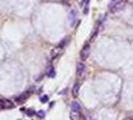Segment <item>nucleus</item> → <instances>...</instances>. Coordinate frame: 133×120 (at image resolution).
<instances>
[{
	"mask_svg": "<svg viewBox=\"0 0 133 120\" xmlns=\"http://www.w3.org/2000/svg\"><path fill=\"white\" fill-rule=\"evenodd\" d=\"M125 5H126V0H120V1H118L117 3H115V4L111 5V6H109L108 9H109L110 12L116 13V12L122 10V9L125 7Z\"/></svg>",
	"mask_w": 133,
	"mask_h": 120,
	"instance_id": "1",
	"label": "nucleus"
},
{
	"mask_svg": "<svg viewBox=\"0 0 133 120\" xmlns=\"http://www.w3.org/2000/svg\"><path fill=\"white\" fill-rule=\"evenodd\" d=\"M63 47H64V45H62V43H60L55 48H53L52 51H51V59L52 60L57 59L63 53Z\"/></svg>",
	"mask_w": 133,
	"mask_h": 120,
	"instance_id": "2",
	"label": "nucleus"
},
{
	"mask_svg": "<svg viewBox=\"0 0 133 120\" xmlns=\"http://www.w3.org/2000/svg\"><path fill=\"white\" fill-rule=\"evenodd\" d=\"M89 55H90V45L89 44H85L83 46V48L81 49L80 58H81V60L85 61V60H87V58L89 57Z\"/></svg>",
	"mask_w": 133,
	"mask_h": 120,
	"instance_id": "3",
	"label": "nucleus"
},
{
	"mask_svg": "<svg viewBox=\"0 0 133 120\" xmlns=\"http://www.w3.org/2000/svg\"><path fill=\"white\" fill-rule=\"evenodd\" d=\"M68 18L70 21V26H74V23H75L76 18H77V10L76 9L70 10V12L68 14Z\"/></svg>",
	"mask_w": 133,
	"mask_h": 120,
	"instance_id": "4",
	"label": "nucleus"
},
{
	"mask_svg": "<svg viewBox=\"0 0 133 120\" xmlns=\"http://www.w3.org/2000/svg\"><path fill=\"white\" fill-rule=\"evenodd\" d=\"M85 69H86L85 64L82 63V62H79L77 64V67H76V73H77V75L78 76H82L83 73L85 72Z\"/></svg>",
	"mask_w": 133,
	"mask_h": 120,
	"instance_id": "5",
	"label": "nucleus"
},
{
	"mask_svg": "<svg viewBox=\"0 0 133 120\" xmlns=\"http://www.w3.org/2000/svg\"><path fill=\"white\" fill-rule=\"evenodd\" d=\"M0 107L2 108H13L14 104L7 99H0Z\"/></svg>",
	"mask_w": 133,
	"mask_h": 120,
	"instance_id": "6",
	"label": "nucleus"
},
{
	"mask_svg": "<svg viewBox=\"0 0 133 120\" xmlns=\"http://www.w3.org/2000/svg\"><path fill=\"white\" fill-rule=\"evenodd\" d=\"M70 120H83V118H82L80 112L71 110V112H70Z\"/></svg>",
	"mask_w": 133,
	"mask_h": 120,
	"instance_id": "7",
	"label": "nucleus"
},
{
	"mask_svg": "<svg viewBox=\"0 0 133 120\" xmlns=\"http://www.w3.org/2000/svg\"><path fill=\"white\" fill-rule=\"evenodd\" d=\"M31 93H32V92H30V91L25 92L24 94H21L20 96H18V97H16V99H15V100H16L17 102H19V103H20V102H23V101H25L26 99H27V98L29 97V95H30Z\"/></svg>",
	"mask_w": 133,
	"mask_h": 120,
	"instance_id": "8",
	"label": "nucleus"
},
{
	"mask_svg": "<svg viewBox=\"0 0 133 120\" xmlns=\"http://www.w3.org/2000/svg\"><path fill=\"white\" fill-rule=\"evenodd\" d=\"M46 74H47V76H49V77H51V78L55 77L56 72H55L54 67H53L52 65H50V66L47 67V69H46Z\"/></svg>",
	"mask_w": 133,
	"mask_h": 120,
	"instance_id": "9",
	"label": "nucleus"
},
{
	"mask_svg": "<svg viewBox=\"0 0 133 120\" xmlns=\"http://www.w3.org/2000/svg\"><path fill=\"white\" fill-rule=\"evenodd\" d=\"M80 87L81 85L79 83H76L74 86H73V89H72V95L74 96V97H77L78 94H79V90H80Z\"/></svg>",
	"mask_w": 133,
	"mask_h": 120,
	"instance_id": "10",
	"label": "nucleus"
},
{
	"mask_svg": "<svg viewBox=\"0 0 133 120\" xmlns=\"http://www.w3.org/2000/svg\"><path fill=\"white\" fill-rule=\"evenodd\" d=\"M71 110L80 112V110H81V106H80V104H79L78 102H76V101H73V102L71 103Z\"/></svg>",
	"mask_w": 133,
	"mask_h": 120,
	"instance_id": "11",
	"label": "nucleus"
},
{
	"mask_svg": "<svg viewBox=\"0 0 133 120\" xmlns=\"http://www.w3.org/2000/svg\"><path fill=\"white\" fill-rule=\"evenodd\" d=\"M48 99H49V97H48L47 95H42L41 97H40V100H41L42 103H46L48 101Z\"/></svg>",
	"mask_w": 133,
	"mask_h": 120,
	"instance_id": "12",
	"label": "nucleus"
},
{
	"mask_svg": "<svg viewBox=\"0 0 133 120\" xmlns=\"http://www.w3.org/2000/svg\"><path fill=\"white\" fill-rule=\"evenodd\" d=\"M89 1L90 0H86V5H85V8H84V14H87L88 13V6H89Z\"/></svg>",
	"mask_w": 133,
	"mask_h": 120,
	"instance_id": "13",
	"label": "nucleus"
},
{
	"mask_svg": "<svg viewBox=\"0 0 133 120\" xmlns=\"http://www.w3.org/2000/svg\"><path fill=\"white\" fill-rule=\"evenodd\" d=\"M26 114H27L28 116H32L33 114H35V111L32 110V109H28V110H26Z\"/></svg>",
	"mask_w": 133,
	"mask_h": 120,
	"instance_id": "14",
	"label": "nucleus"
},
{
	"mask_svg": "<svg viewBox=\"0 0 133 120\" xmlns=\"http://www.w3.org/2000/svg\"><path fill=\"white\" fill-rule=\"evenodd\" d=\"M37 115H38V117L43 118V117L45 116V112H44V111H42V110H40V111H38V112H37Z\"/></svg>",
	"mask_w": 133,
	"mask_h": 120,
	"instance_id": "15",
	"label": "nucleus"
},
{
	"mask_svg": "<svg viewBox=\"0 0 133 120\" xmlns=\"http://www.w3.org/2000/svg\"><path fill=\"white\" fill-rule=\"evenodd\" d=\"M124 120H130V117H129V118H125Z\"/></svg>",
	"mask_w": 133,
	"mask_h": 120,
	"instance_id": "16",
	"label": "nucleus"
},
{
	"mask_svg": "<svg viewBox=\"0 0 133 120\" xmlns=\"http://www.w3.org/2000/svg\"><path fill=\"white\" fill-rule=\"evenodd\" d=\"M130 120H133V117H131V118H130Z\"/></svg>",
	"mask_w": 133,
	"mask_h": 120,
	"instance_id": "17",
	"label": "nucleus"
}]
</instances>
